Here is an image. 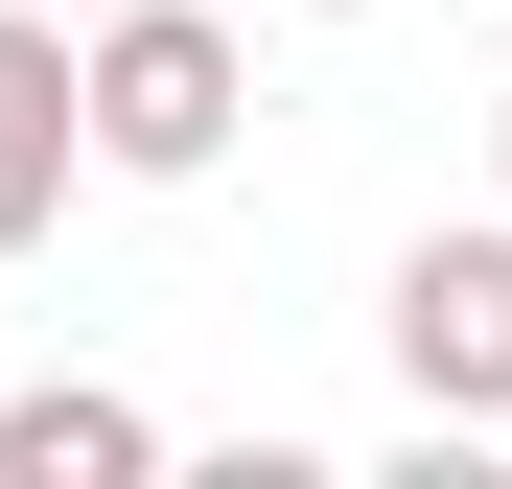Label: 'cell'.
<instances>
[{"label":"cell","instance_id":"cell-1","mask_svg":"<svg viewBox=\"0 0 512 489\" xmlns=\"http://www.w3.org/2000/svg\"><path fill=\"white\" fill-rule=\"evenodd\" d=\"M233 117H256V70H233L210 0H94V24H70V140H94L117 187H210Z\"/></svg>","mask_w":512,"mask_h":489},{"label":"cell","instance_id":"cell-2","mask_svg":"<svg viewBox=\"0 0 512 489\" xmlns=\"http://www.w3.org/2000/svg\"><path fill=\"white\" fill-rule=\"evenodd\" d=\"M396 373H419V420H512V210L489 233H419L396 257Z\"/></svg>","mask_w":512,"mask_h":489},{"label":"cell","instance_id":"cell-3","mask_svg":"<svg viewBox=\"0 0 512 489\" xmlns=\"http://www.w3.org/2000/svg\"><path fill=\"white\" fill-rule=\"evenodd\" d=\"M70 163H94V140H70V24H47V0H0V257L70 210Z\"/></svg>","mask_w":512,"mask_h":489},{"label":"cell","instance_id":"cell-4","mask_svg":"<svg viewBox=\"0 0 512 489\" xmlns=\"http://www.w3.org/2000/svg\"><path fill=\"white\" fill-rule=\"evenodd\" d=\"M140 466H163V420H140V396H94V373L0 396V489H140Z\"/></svg>","mask_w":512,"mask_h":489},{"label":"cell","instance_id":"cell-5","mask_svg":"<svg viewBox=\"0 0 512 489\" xmlns=\"http://www.w3.org/2000/svg\"><path fill=\"white\" fill-rule=\"evenodd\" d=\"M489 163H512V94H489Z\"/></svg>","mask_w":512,"mask_h":489},{"label":"cell","instance_id":"cell-6","mask_svg":"<svg viewBox=\"0 0 512 489\" xmlns=\"http://www.w3.org/2000/svg\"><path fill=\"white\" fill-rule=\"evenodd\" d=\"M303 24H350V0H303Z\"/></svg>","mask_w":512,"mask_h":489},{"label":"cell","instance_id":"cell-7","mask_svg":"<svg viewBox=\"0 0 512 489\" xmlns=\"http://www.w3.org/2000/svg\"><path fill=\"white\" fill-rule=\"evenodd\" d=\"M47 24H94V0H47Z\"/></svg>","mask_w":512,"mask_h":489}]
</instances>
